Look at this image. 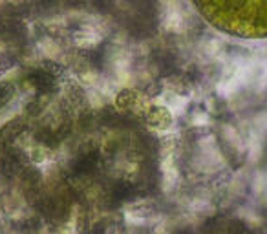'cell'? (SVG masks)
<instances>
[{
	"label": "cell",
	"instance_id": "obj_1",
	"mask_svg": "<svg viewBox=\"0 0 267 234\" xmlns=\"http://www.w3.org/2000/svg\"><path fill=\"white\" fill-rule=\"evenodd\" d=\"M210 22L229 33L267 37V0H198Z\"/></svg>",
	"mask_w": 267,
	"mask_h": 234
}]
</instances>
